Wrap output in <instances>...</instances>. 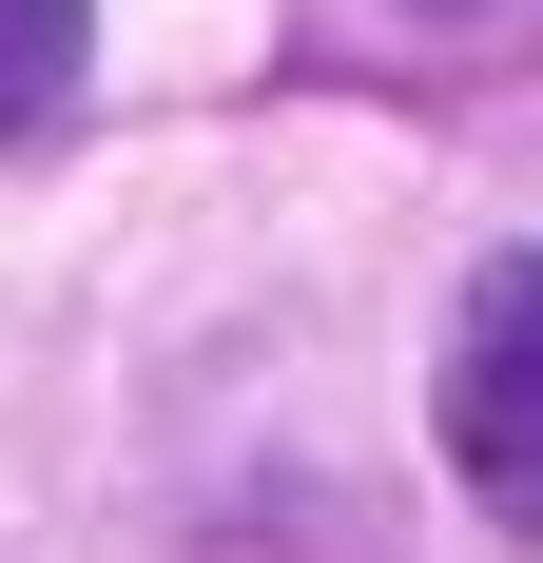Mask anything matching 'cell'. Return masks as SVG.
Masks as SVG:
<instances>
[{
  "instance_id": "7a4b0ae2",
  "label": "cell",
  "mask_w": 543,
  "mask_h": 563,
  "mask_svg": "<svg viewBox=\"0 0 543 563\" xmlns=\"http://www.w3.org/2000/svg\"><path fill=\"white\" fill-rule=\"evenodd\" d=\"M78 58H98V0H0V136L78 98Z\"/></svg>"
},
{
  "instance_id": "6da1fadb",
  "label": "cell",
  "mask_w": 543,
  "mask_h": 563,
  "mask_svg": "<svg viewBox=\"0 0 543 563\" xmlns=\"http://www.w3.org/2000/svg\"><path fill=\"white\" fill-rule=\"evenodd\" d=\"M446 466L543 544V253H505L446 331Z\"/></svg>"
}]
</instances>
